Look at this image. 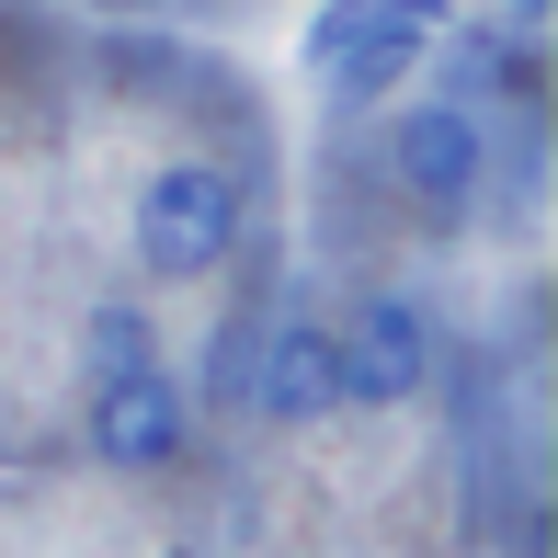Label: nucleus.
<instances>
[{
    "label": "nucleus",
    "instance_id": "nucleus-1",
    "mask_svg": "<svg viewBox=\"0 0 558 558\" xmlns=\"http://www.w3.org/2000/svg\"><path fill=\"white\" fill-rule=\"evenodd\" d=\"M445 35V0H331L308 23V69L331 81V104H376L411 81V58Z\"/></svg>",
    "mask_w": 558,
    "mask_h": 558
},
{
    "label": "nucleus",
    "instance_id": "nucleus-2",
    "mask_svg": "<svg viewBox=\"0 0 558 558\" xmlns=\"http://www.w3.org/2000/svg\"><path fill=\"white\" fill-rule=\"evenodd\" d=\"M228 251H240V183H228L217 160L148 171V194H137V263L160 274V286H194V274L228 263Z\"/></svg>",
    "mask_w": 558,
    "mask_h": 558
},
{
    "label": "nucleus",
    "instance_id": "nucleus-3",
    "mask_svg": "<svg viewBox=\"0 0 558 558\" xmlns=\"http://www.w3.org/2000/svg\"><path fill=\"white\" fill-rule=\"evenodd\" d=\"M331 365H342V399L399 411V399L434 376V331H422L411 296H365V308H353V331H331Z\"/></svg>",
    "mask_w": 558,
    "mask_h": 558
},
{
    "label": "nucleus",
    "instance_id": "nucleus-4",
    "mask_svg": "<svg viewBox=\"0 0 558 558\" xmlns=\"http://www.w3.org/2000/svg\"><path fill=\"white\" fill-rule=\"evenodd\" d=\"M92 456H104V468H171V456H183V388H171L160 365L92 376Z\"/></svg>",
    "mask_w": 558,
    "mask_h": 558
},
{
    "label": "nucleus",
    "instance_id": "nucleus-5",
    "mask_svg": "<svg viewBox=\"0 0 558 558\" xmlns=\"http://www.w3.org/2000/svg\"><path fill=\"white\" fill-rule=\"evenodd\" d=\"M388 160H399V183H411L434 217H456V206L478 194V171H490V137H478L468 104H411V114H399V137H388Z\"/></svg>",
    "mask_w": 558,
    "mask_h": 558
},
{
    "label": "nucleus",
    "instance_id": "nucleus-6",
    "mask_svg": "<svg viewBox=\"0 0 558 558\" xmlns=\"http://www.w3.org/2000/svg\"><path fill=\"white\" fill-rule=\"evenodd\" d=\"M240 399H251V411H274V422H319V411H342L331 331H319V319H286V331H263V342H251Z\"/></svg>",
    "mask_w": 558,
    "mask_h": 558
},
{
    "label": "nucleus",
    "instance_id": "nucleus-7",
    "mask_svg": "<svg viewBox=\"0 0 558 558\" xmlns=\"http://www.w3.org/2000/svg\"><path fill=\"white\" fill-rule=\"evenodd\" d=\"M125 365H148V319L104 308V319H92V376H125Z\"/></svg>",
    "mask_w": 558,
    "mask_h": 558
}]
</instances>
